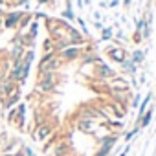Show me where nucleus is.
<instances>
[{
  "label": "nucleus",
  "mask_w": 156,
  "mask_h": 156,
  "mask_svg": "<svg viewBox=\"0 0 156 156\" xmlns=\"http://www.w3.org/2000/svg\"><path fill=\"white\" fill-rule=\"evenodd\" d=\"M57 85V79H55V75L53 72H46V73H41L39 77V81H37V88L41 92H51Z\"/></svg>",
  "instance_id": "obj_1"
},
{
  "label": "nucleus",
  "mask_w": 156,
  "mask_h": 156,
  "mask_svg": "<svg viewBox=\"0 0 156 156\" xmlns=\"http://www.w3.org/2000/svg\"><path fill=\"white\" fill-rule=\"evenodd\" d=\"M51 134H53V125L48 123V121H42L41 125L35 127V130H33V140H35V141H46Z\"/></svg>",
  "instance_id": "obj_2"
},
{
  "label": "nucleus",
  "mask_w": 156,
  "mask_h": 156,
  "mask_svg": "<svg viewBox=\"0 0 156 156\" xmlns=\"http://www.w3.org/2000/svg\"><path fill=\"white\" fill-rule=\"evenodd\" d=\"M96 77H98V79H101V81H108V79H114V77H116V72H114L108 64H105V62H98Z\"/></svg>",
  "instance_id": "obj_3"
},
{
  "label": "nucleus",
  "mask_w": 156,
  "mask_h": 156,
  "mask_svg": "<svg viewBox=\"0 0 156 156\" xmlns=\"http://www.w3.org/2000/svg\"><path fill=\"white\" fill-rule=\"evenodd\" d=\"M79 53H81L79 46H68L62 51H59V59H62V61H73V59L79 57Z\"/></svg>",
  "instance_id": "obj_4"
},
{
  "label": "nucleus",
  "mask_w": 156,
  "mask_h": 156,
  "mask_svg": "<svg viewBox=\"0 0 156 156\" xmlns=\"http://www.w3.org/2000/svg\"><path fill=\"white\" fill-rule=\"evenodd\" d=\"M72 147L68 141H57L53 145V156H70Z\"/></svg>",
  "instance_id": "obj_5"
},
{
  "label": "nucleus",
  "mask_w": 156,
  "mask_h": 156,
  "mask_svg": "<svg viewBox=\"0 0 156 156\" xmlns=\"http://www.w3.org/2000/svg\"><path fill=\"white\" fill-rule=\"evenodd\" d=\"M107 55H108L114 62H121L123 59H127V53H125L123 48H112V46H110V48L107 50Z\"/></svg>",
  "instance_id": "obj_6"
},
{
  "label": "nucleus",
  "mask_w": 156,
  "mask_h": 156,
  "mask_svg": "<svg viewBox=\"0 0 156 156\" xmlns=\"http://www.w3.org/2000/svg\"><path fill=\"white\" fill-rule=\"evenodd\" d=\"M22 15H24V13H20V11H13V13L6 15V19H4V24H6V28H15V26L20 22Z\"/></svg>",
  "instance_id": "obj_7"
},
{
  "label": "nucleus",
  "mask_w": 156,
  "mask_h": 156,
  "mask_svg": "<svg viewBox=\"0 0 156 156\" xmlns=\"http://www.w3.org/2000/svg\"><path fill=\"white\" fill-rule=\"evenodd\" d=\"M152 114H154V107H149V110H145V114L140 119V129H147L152 121Z\"/></svg>",
  "instance_id": "obj_8"
},
{
  "label": "nucleus",
  "mask_w": 156,
  "mask_h": 156,
  "mask_svg": "<svg viewBox=\"0 0 156 156\" xmlns=\"http://www.w3.org/2000/svg\"><path fill=\"white\" fill-rule=\"evenodd\" d=\"M77 129H79L81 132H94V121L79 118V121H77Z\"/></svg>",
  "instance_id": "obj_9"
},
{
  "label": "nucleus",
  "mask_w": 156,
  "mask_h": 156,
  "mask_svg": "<svg viewBox=\"0 0 156 156\" xmlns=\"http://www.w3.org/2000/svg\"><path fill=\"white\" fill-rule=\"evenodd\" d=\"M119 64H121V68H123L125 72H129V73H130L132 77L136 75V72H138V66H136V64H134V62H132L130 59H123V61H121Z\"/></svg>",
  "instance_id": "obj_10"
},
{
  "label": "nucleus",
  "mask_w": 156,
  "mask_h": 156,
  "mask_svg": "<svg viewBox=\"0 0 156 156\" xmlns=\"http://www.w3.org/2000/svg\"><path fill=\"white\" fill-rule=\"evenodd\" d=\"M19 101H20V90H17L15 94L8 96V99L4 101V108H13V107H15Z\"/></svg>",
  "instance_id": "obj_11"
},
{
  "label": "nucleus",
  "mask_w": 156,
  "mask_h": 156,
  "mask_svg": "<svg viewBox=\"0 0 156 156\" xmlns=\"http://www.w3.org/2000/svg\"><path fill=\"white\" fill-rule=\"evenodd\" d=\"M143 59H145V53H143L141 50H134V51H132V57H130V61H132L136 66H138V64H141V62H143Z\"/></svg>",
  "instance_id": "obj_12"
},
{
  "label": "nucleus",
  "mask_w": 156,
  "mask_h": 156,
  "mask_svg": "<svg viewBox=\"0 0 156 156\" xmlns=\"http://www.w3.org/2000/svg\"><path fill=\"white\" fill-rule=\"evenodd\" d=\"M140 130H141V129H140V127H138V125H134V129H132V130H129V132H127V134H125V141H127V143H129V141H130V140H132V138H134V140H136V136H138V134H140Z\"/></svg>",
  "instance_id": "obj_13"
},
{
  "label": "nucleus",
  "mask_w": 156,
  "mask_h": 156,
  "mask_svg": "<svg viewBox=\"0 0 156 156\" xmlns=\"http://www.w3.org/2000/svg\"><path fill=\"white\" fill-rule=\"evenodd\" d=\"M17 145H19V141H17V140H11V141H8V143L2 145V152H11ZM13 154H15V152H13Z\"/></svg>",
  "instance_id": "obj_14"
},
{
  "label": "nucleus",
  "mask_w": 156,
  "mask_h": 156,
  "mask_svg": "<svg viewBox=\"0 0 156 156\" xmlns=\"http://www.w3.org/2000/svg\"><path fill=\"white\" fill-rule=\"evenodd\" d=\"M51 44H53V39H46V41L42 42V48H44V53H48V51H53V48H51Z\"/></svg>",
  "instance_id": "obj_15"
},
{
  "label": "nucleus",
  "mask_w": 156,
  "mask_h": 156,
  "mask_svg": "<svg viewBox=\"0 0 156 156\" xmlns=\"http://www.w3.org/2000/svg\"><path fill=\"white\" fill-rule=\"evenodd\" d=\"M101 39H103V41H108V39H112V30H110V28H105V30L101 31Z\"/></svg>",
  "instance_id": "obj_16"
},
{
  "label": "nucleus",
  "mask_w": 156,
  "mask_h": 156,
  "mask_svg": "<svg viewBox=\"0 0 156 156\" xmlns=\"http://www.w3.org/2000/svg\"><path fill=\"white\" fill-rule=\"evenodd\" d=\"M20 149H22V154H26V156H35V152H33L31 147H28V145H20Z\"/></svg>",
  "instance_id": "obj_17"
},
{
  "label": "nucleus",
  "mask_w": 156,
  "mask_h": 156,
  "mask_svg": "<svg viewBox=\"0 0 156 156\" xmlns=\"http://www.w3.org/2000/svg\"><path fill=\"white\" fill-rule=\"evenodd\" d=\"M37 28H39V26H37V22H33V24L30 26V31H28V35H30V39H33V37L37 35Z\"/></svg>",
  "instance_id": "obj_18"
},
{
  "label": "nucleus",
  "mask_w": 156,
  "mask_h": 156,
  "mask_svg": "<svg viewBox=\"0 0 156 156\" xmlns=\"http://www.w3.org/2000/svg\"><path fill=\"white\" fill-rule=\"evenodd\" d=\"M20 55H22V48H20V46H15V50H13V57H15V61H17V59H22Z\"/></svg>",
  "instance_id": "obj_19"
},
{
  "label": "nucleus",
  "mask_w": 156,
  "mask_h": 156,
  "mask_svg": "<svg viewBox=\"0 0 156 156\" xmlns=\"http://www.w3.org/2000/svg\"><path fill=\"white\" fill-rule=\"evenodd\" d=\"M140 101H141V96L136 92V94H134V99H132V107H134V108H138V107H140Z\"/></svg>",
  "instance_id": "obj_20"
},
{
  "label": "nucleus",
  "mask_w": 156,
  "mask_h": 156,
  "mask_svg": "<svg viewBox=\"0 0 156 156\" xmlns=\"http://www.w3.org/2000/svg\"><path fill=\"white\" fill-rule=\"evenodd\" d=\"M61 15H62L64 19H70V20H72V19H75V15L72 13V9H64V11H62Z\"/></svg>",
  "instance_id": "obj_21"
},
{
  "label": "nucleus",
  "mask_w": 156,
  "mask_h": 156,
  "mask_svg": "<svg viewBox=\"0 0 156 156\" xmlns=\"http://www.w3.org/2000/svg\"><path fill=\"white\" fill-rule=\"evenodd\" d=\"M107 125L112 127V129H123V123H121V121H108Z\"/></svg>",
  "instance_id": "obj_22"
},
{
  "label": "nucleus",
  "mask_w": 156,
  "mask_h": 156,
  "mask_svg": "<svg viewBox=\"0 0 156 156\" xmlns=\"http://www.w3.org/2000/svg\"><path fill=\"white\" fill-rule=\"evenodd\" d=\"M129 152H130V143H127V145H125V149H123V151H121L118 156H127Z\"/></svg>",
  "instance_id": "obj_23"
},
{
  "label": "nucleus",
  "mask_w": 156,
  "mask_h": 156,
  "mask_svg": "<svg viewBox=\"0 0 156 156\" xmlns=\"http://www.w3.org/2000/svg\"><path fill=\"white\" fill-rule=\"evenodd\" d=\"M75 19H77V22L81 24V28H83V33H88V30H87V24H85V20H83V19H79V17H75Z\"/></svg>",
  "instance_id": "obj_24"
},
{
  "label": "nucleus",
  "mask_w": 156,
  "mask_h": 156,
  "mask_svg": "<svg viewBox=\"0 0 156 156\" xmlns=\"http://www.w3.org/2000/svg\"><path fill=\"white\" fill-rule=\"evenodd\" d=\"M118 4H119V0H112V4H110V8H116Z\"/></svg>",
  "instance_id": "obj_25"
},
{
  "label": "nucleus",
  "mask_w": 156,
  "mask_h": 156,
  "mask_svg": "<svg viewBox=\"0 0 156 156\" xmlns=\"http://www.w3.org/2000/svg\"><path fill=\"white\" fill-rule=\"evenodd\" d=\"M0 156H17V154H13V152H2Z\"/></svg>",
  "instance_id": "obj_26"
},
{
  "label": "nucleus",
  "mask_w": 156,
  "mask_h": 156,
  "mask_svg": "<svg viewBox=\"0 0 156 156\" xmlns=\"http://www.w3.org/2000/svg\"><path fill=\"white\" fill-rule=\"evenodd\" d=\"M77 6H79V8H81V6H83V0H77Z\"/></svg>",
  "instance_id": "obj_27"
},
{
  "label": "nucleus",
  "mask_w": 156,
  "mask_h": 156,
  "mask_svg": "<svg viewBox=\"0 0 156 156\" xmlns=\"http://www.w3.org/2000/svg\"><path fill=\"white\" fill-rule=\"evenodd\" d=\"M4 4H6V0H0V8H2Z\"/></svg>",
  "instance_id": "obj_28"
},
{
  "label": "nucleus",
  "mask_w": 156,
  "mask_h": 156,
  "mask_svg": "<svg viewBox=\"0 0 156 156\" xmlns=\"http://www.w3.org/2000/svg\"><path fill=\"white\" fill-rule=\"evenodd\" d=\"M0 98H2V92H0Z\"/></svg>",
  "instance_id": "obj_29"
}]
</instances>
